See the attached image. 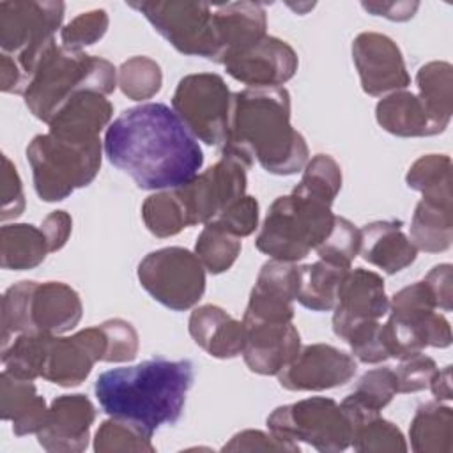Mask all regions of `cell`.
<instances>
[{"instance_id":"obj_17","label":"cell","mask_w":453,"mask_h":453,"mask_svg":"<svg viewBox=\"0 0 453 453\" xmlns=\"http://www.w3.org/2000/svg\"><path fill=\"white\" fill-rule=\"evenodd\" d=\"M356 370L357 363L350 354L327 343H311L299 349L278 373V380L288 391H324L347 384Z\"/></svg>"},{"instance_id":"obj_34","label":"cell","mask_w":453,"mask_h":453,"mask_svg":"<svg viewBox=\"0 0 453 453\" xmlns=\"http://www.w3.org/2000/svg\"><path fill=\"white\" fill-rule=\"evenodd\" d=\"M405 182L411 189L419 191L423 200L453 205L451 159L446 154H426L416 159L405 175Z\"/></svg>"},{"instance_id":"obj_47","label":"cell","mask_w":453,"mask_h":453,"mask_svg":"<svg viewBox=\"0 0 453 453\" xmlns=\"http://www.w3.org/2000/svg\"><path fill=\"white\" fill-rule=\"evenodd\" d=\"M212 221L239 239L248 237L258 226V202L255 196L244 195Z\"/></svg>"},{"instance_id":"obj_25","label":"cell","mask_w":453,"mask_h":453,"mask_svg":"<svg viewBox=\"0 0 453 453\" xmlns=\"http://www.w3.org/2000/svg\"><path fill=\"white\" fill-rule=\"evenodd\" d=\"M189 334L209 356L232 359L242 354L246 327L216 304H203L189 315Z\"/></svg>"},{"instance_id":"obj_35","label":"cell","mask_w":453,"mask_h":453,"mask_svg":"<svg viewBox=\"0 0 453 453\" xmlns=\"http://www.w3.org/2000/svg\"><path fill=\"white\" fill-rule=\"evenodd\" d=\"M152 434L143 426L122 419L113 418L103 421L94 435V451L96 453H154L156 448L150 442Z\"/></svg>"},{"instance_id":"obj_30","label":"cell","mask_w":453,"mask_h":453,"mask_svg":"<svg viewBox=\"0 0 453 453\" xmlns=\"http://www.w3.org/2000/svg\"><path fill=\"white\" fill-rule=\"evenodd\" d=\"M46 253H50V250L41 226L14 223L0 228V264L4 269H34L42 264Z\"/></svg>"},{"instance_id":"obj_11","label":"cell","mask_w":453,"mask_h":453,"mask_svg":"<svg viewBox=\"0 0 453 453\" xmlns=\"http://www.w3.org/2000/svg\"><path fill=\"white\" fill-rule=\"evenodd\" d=\"M177 51L189 57L219 60V44L214 30L212 7L189 0L129 2Z\"/></svg>"},{"instance_id":"obj_45","label":"cell","mask_w":453,"mask_h":453,"mask_svg":"<svg viewBox=\"0 0 453 453\" xmlns=\"http://www.w3.org/2000/svg\"><path fill=\"white\" fill-rule=\"evenodd\" d=\"M106 338L104 363H129L136 357L140 340L136 329L124 319H110L99 324Z\"/></svg>"},{"instance_id":"obj_32","label":"cell","mask_w":453,"mask_h":453,"mask_svg":"<svg viewBox=\"0 0 453 453\" xmlns=\"http://www.w3.org/2000/svg\"><path fill=\"white\" fill-rule=\"evenodd\" d=\"M349 269L326 260L297 267L296 301L311 311H331L336 303L338 287Z\"/></svg>"},{"instance_id":"obj_4","label":"cell","mask_w":453,"mask_h":453,"mask_svg":"<svg viewBox=\"0 0 453 453\" xmlns=\"http://www.w3.org/2000/svg\"><path fill=\"white\" fill-rule=\"evenodd\" d=\"M115 87L117 69L111 62L53 42L30 76L23 99L30 113L48 124L74 94L92 90L108 96Z\"/></svg>"},{"instance_id":"obj_51","label":"cell","mask_w":453,"mask_h":453,"mask_svg":"<svg viewBox=\"0 0 453 453\" xmlns=\"http://www.w3.org/2000/svg\"><path fill=\"white\" fill-rule=\"evenodd\" d=\"M41 230L46 237L50 253H53L65 246L73 230V219L65 211H53L42 219Z\"/></svg>"},{"instance_id":"obj_54","label":"cell","mask_w":453,"mask_h":453,"mask_svg":"<svg viewBox=\"0 0 453 453\" xmlns=\"http://www.w3.org/2000/svg\"><path fill=\"white\" fill-rule=\"evenodd\" d=\"M432 395L435 396L437 402H446L453 398V389H451V366H444L442 370H437L428 384Z\"/></svg>"},{"instance_id":"obj_24","label":"cell","mask_w":453,"mask_h":453,"mask_svg":"<svg viewBox=\"0 0 453 453\" xmlns=\"http://www.w3.org/2000/svg\"><path fill=\"white\" fill-rule=\"evenodd\" d=\"M212 19L219 44L218 64L226 57L251 48L267 35L265 9L257 2H230L216 5L212 9Z\"/></svg>"},{"instance_id":"obj_40","label":"cell","mask_w":453,"mask_h":453,"mask_svg":"<svg viewBox=\"0 0 453 453\" xmlns=\"http://www.w3.org/2000/svg\"><path fill=\"white\" fill-rule=\"evenodd\" d=\"M342 188V168L329 154H317L308 159L296 189L333 205Z\"/></svg>"},{"instance_id":"obj_19","label":"cell","mask_w":453,"mask_h":453,"mask_svg":"<svg viewBox=\"0 0 453 453\" xmlns=\"http://www.w3.org/2000/svg\"><path fill=\"white\" fill-rule=\"evenodd\" d=\"M221 65L248 88H267L287 83L296 74L299 58L288 42L265 35L251 48L226 57Z\"/></svg>"},{"instance_id":"obj_6","label":"cell","mask_w":453,"mask_h":453,"mask_svg":"<svg viewBox=\"0 0 453 453\" xmlns=\"http://www.w3.org/2000/svg\"><path fill=\"white\" fill-rule=\"evenodd\" d=\"M333 221L331 203L294 188L271 203L255 246L274 260L296 264L326 239Z\"/></svg>"},{"instance_id":"obj_31","label":"cell","mask_w":453,"mask_h":453,"mask_svg":"<svg viewBox=\"0 0 453 453\" xmlns=\"http://www.w3.org/2000/svg\"><path fill=\"white\" fill-rule=\"evenodd\" d=\"M409 241L416 250L441 253L453 241V205L419 200L409 226Z\"/></svg>"},{"instance_id":"obj_18","label":"cell","mask_w":453,"mask_h":453,"mask_svg":"<svg viewBox=\"0 0 453 453\" xmlns=\"http://www.w3.org/2000/svg\"><path fill=\"white\" fill-rule=\"evenodd\" d=\"M389 299L384 280L370 269H349L338 287L333 308V331L345 340L363 322L379 320L388 315Z\"/></svg>"},{"instance_id":"obj_3","label":"cell","mask_w":453,"mask_h":453,"mask_svg":"<svg viewBox=\"0 0 453 453\" xmlns=\"http://www.w3.org/2000/svg\"><path fill=\"white\" fill-rule=\"evenodd\" d=\"M193 380L189 359L152 357L103 372L94 393L108 416L133 421L154 434L159 426L179 421Z\"/></svg>"},{"instance_id":"obj_29","label":"cell","mask_w":453,"mask_h":453,"mask_svg":"<svg viewBox=\"0 0 453 453\" xmlns=\"http://www.w3.org/2000/svg\"><path fill=\"white\" fill-rule=\"evenodd\" d=\"M411 448L416 453L453 451V411L439 402H426L416 409L409 426Z\"/></svg>"},{"instance_id":"obj_53","label":"cell","mask_w":453,"mask_h":453,"mask_svg":"<svg viewBox=\"0 0 453 453\" xmlns=\"http://www.w3.org/2000/svg\"><path fill=\"white\" fill-rule=\"evenodd\" d=\"M0 88L7 94H19L23 96L27 88V78L19 69L18 62L11 57L2 53L0 55Z\"/></svg>"},{"instance_id":"obj_36","label":"cell","mask_w":453,"mask_h":453,"mask_svg":"<svg viewBox=\"0 0 453 453\" xmlns=\"http://www.w3.org/2000/svg\"><path fill=\"white\" fill-rule=\"evenodd\" d=\"M241 253V239L209 221L203 225L196 244L195 255L211 274H221L228 271Z\"/></svg>"},{"instance_id":"obj_46","label":"cell","mask_w":453,"mask_h":453,"mask_svg":"<svg viewBox=\"0 0 453 453\" xmlns=\"http://www.w3.org/2000/svg\"><path fill=\"white\" fill-rule=\"evenodd\" d=\"M393 372L396 375L398 393H416L428 388L434 373L437 372V365L430 356L419 350L402 357Z\"/></svg>"},{"instance_id":"obj_22","label":"cell","mask_w":453,"mask_h":453,"mask_svg":"<svg viewBox=\"0 0 453 453\" xmlns=\"http://www.w3.org/2000/svg\"><path fill=\"white\" fill-rule=\"evenodd\" d=\"M242 359L258 375H278L299 352L301 336L292 322H244Z\"/></svg>"},{"instance_id":"obj_14","label":"cell","mask_w":453,"mask_h":453,"mask_svg":"<svg viewBox=\"0 0 453 453\" xmlns=\"http://www.w3.org/2000/svg\"><path fill=\"white\" fill-rule=\"evenodd\" d=\"M248 170L237 157L221 154L218 163L173 189L184 207L188 225H205L244 196Z\"/></svg>"},{"instance_id":"obj_2","label":"cell","mask_w":453,"mask_h":453,"mask_svg":"<svg viewBox=\"0 0 453 453\" xmlns=\"http://www.w3.org/2000/svg\"><path fill=\"white\" fill-rule=\"evenodd\" d=\"M221 154L274 175H294L308 163V145L290 124V94L283 87L244 88L232 94Z\"/></svg>"},{"instance_id":"obj_21","label":"cell","mask_w":453,"mask_h":453,"mask_svg":"<svg viewBox=\"0 0 453 453\" xmlns=\"http://www.w3.org/2000/svg\"><path fill=\"white\" fill-rule=\"evenodd\" d=\"M297 294V265L267 260L257 276L244 311V322H292Z\"/></svg>"},{"instance_id":"obj_15","label":"cell","mask_w":453,"mask_h":453,"mask_svg":"<svg viewBox=\"0 0 453 453\" xmlns=\"http://www.w3.org/2000/svg\"><path fill=\"white\" fill-rule=\"evenodd\" d=\"M106 338L101 326L85 327L71 336L50 334L41 377L62 388L80 386L97 361H104Z\"/></svg>"},{"instance_id":"obj_27","label":"cell","mask_w":453,"mask_h":453,"mask_svg":"<svg viewBox=\"0 0 453 453\" xmlns=\"http://www.w3.org/2000/svg\"><path fill=\"white\" fill-rule=\"evenodd\" d=\"M0 416L12 423L14 435L37 434L48 416L46 400L37 393L34 380H25L2 372L0 375Z\"/></svg>"},{"instance_id":"obj_26","label":"cell","mask_w":453,"mask_h":453,"mask_svg":"<svg viewBox=\"0 0 453 453\" xmlns=\"http://www.w3.org/2000/svg\"><path fill=\"white\" fill-rule=\"evenodd\" d=\"M359 232V255L365 262L382 269L386 274H396L416 260L418 250L403 234L402 221L380 219L365 225Z\"/></svg>"},{"instance_id":"obj_48","label":"cell","mask_w":453,"mask_h":453,"mask_svg":"<svg viewBox=\"0 0 453 453\" xmlns=\"http://www.w3.org/2000/svg\"><path fill=\"white\" fill-rule=\"evenodd\" d=\"M223 451H299V444H290L276 439L271 432L242 430L235 434L223 448Z\"/></svg>"},{"instance_id":"obj_49","label":"cell","mask_w":453,"mask_h":453,"mask_svg":"<svg viewBox=\"0 0 453 453\" xmlns=\"http://www.w3.org/2000/svg\"><path fill=\"white\" fill-rule=\"evenodd\" d=\"M4 168H2V221H7L11 218H18L25 209V195L21 179L16 172V166L11 163L7 156L2 157Z\"/></svg>"},{"instance_id":"obj_28","label":"cell","mask_w":453,"mask_h":453,"mask_svg":"<svg viewBox=\"0 0 453 453\" xmlns=\"http://www.w3.org/2000/svg\"><path fill=\"white\" fill-rule=\"evenodd\" d=\"M375 119L384 131L402 138L442 133L428 115L421 99L409 90H398L382 97L375 106Z\"/></svg>"},{"instance_id":"obj_44","label":"cell","mask_w":453,"mask_h":453,"mask_svg":"<svg viewBox=\"0 0 453 453\" xmlns=\"http://www.w3.org/2000/svg\"><path fill=\"white\" fill-rule=\"evenodd\" d=\"M345 342L350 347L352 357L366 365H377L389 359L386 342H384V329L379 320L363 322L354 327Z\"/></svg>"},{"instance_id":"obj_7","label":"cell","mask_w":453,"mask_h":453,"mask_svg":"<svg viewBox=\"0 0 453 453\" xmlns=\"http://www.w3.org/2000/svg\"><path fill=\"white\" fill-rule=\"evenodd\" d=\"M101 140L80 143L37 134L27 147L35 193L44 202H60L80 188L88 186L101 168Z\"/></svg>"},{"instance_id":"obj_23","label":"cell","mask_w":453,"mask_h":453,"mask_svg":"<svg viewBox=\"0 0 453 453\" xmlns=\"http://www.w3.org/2000/svg\"><path fill=\"white\" fill-rule=\"evenodd\" d=\"M113 106L106 96L83 90L65 101L48 122L53 136L88 143L99 140V133L110 124Z\"/></svg>"},{"instance_id":"obj_33","label":"cell","mask_w":453,"mask_h":453,"mask_svg":"<svg viewBox=\"0 0 453 453\" xmlns=\"http://www.w3.org/2000/svg\"><path fill=\"white\" fill-rule=\"evenodd\" d=\"M418 97L432 120L444 131L453 115V67L448 62H428L416 74Z\"/></svg>"},{"instance_id":"obj_37","label":"cell","mask_w":453,"mask_h":453,"mask_svg":"<svg viewBox=\"0 0 453 453\" xmlns=\"http://www.w3.org/2000/svg\"><path fill=\"white\" fill-rule=\"evenodd\" d=\"M142 218L147 230L156 237L177 235L182 228L189 226L182 203L173 189L156 191L142 203Z\"/></svg>"},{"instance_id":"obj_12","label":"cell","mask_w":453,"mask_h":453,"mask_svg":"<svg viewBox=\"0 0 453 453\" xmlns=\"http://www.w3.org/2000/svg\"><path fill=\"white\" fill-rule=\"evenodd\" d=\"M138 281L154 301L173 311L193 308L205 292V267L180 246L150 251L138 264Z\"/></svg>"},{"instance_id":"obj_39","label":"cell","mask_w":453,"mask_h":453,"mask_svg":"<svg viewBox=\"0 0 453 453\" xmlns=\"http://www.w3.org/2000/svg\"><path fill=\"white\" fill-rule=\"evenodd\" d=\"M163 83L161 67L149 57H131L117 71V85L122 94L133 101L154 97Z\"/></svg>"},{"instance_id":"obj_9","label":"cell","mask_w":453,"mask_h":453,"mask_svg":"<svg viewBox=\"0 0 453 453\" xmlns=\"http://www.w3.org/2000/svg\"><path fill=\"white\" fill-rule=\"evenodd\" d=\"M64 11V2H0V48L18 62L27 85L42 53L55 42Z\"/></svg>"},{"instance_id":"obj_41","label":"cell","mask_w":453,"mask_h":453,"mask_svg":"<svg viewBox=\"0 0 453 453\" xmlns=\"http://www.w3.org/2000/svg\"><path fill=\"white\" fill-rule=\"evenodd\" d=\"M361 232L347 218L334 216L333 226L326 239L315 248L320 260L334 264L343 269H350L352 260L359 255Z\"/></svg>"},{"instance_id":"obj_20","label":"cell","mask_w":453,"mask_h":453,"mask_svg":"<svg viewBox=\"0 0 453 453\" xmlns=\"http://www.w3.org/2000/svg\"><path fill=\"white\" fill-rule=\"evenodd\" d=\"M94 419L96 407L85 395H60L48 407L37 441L50 453L85 451Z\"/></svg>"},{"instance_id":"obj_50","label":"cell","mask_w":453,"mask_h":453,"mask_svg":"<svg viewBox=\"0 0 453 453\" xmlns=\"http://www.w3.org/2000/svg\"><path fill=\"white\" fill-rule=\"evenodd\" d=\"M425 283L430 287L437 310L441 311H451L453 306V276H451V265L449 264H439L434 265L428 274L423 278Z\"/></svg>"},{"instance_id":"obj_13","label":"cell","mask_w":453,"mask_h":453,"mask_svg":"<svg viewBox=\"0 0 453 453\" xmlns=\"http://www.w3.org/2000/svg\"><path fill=\"white\" fill-rule=\"evenodd\" d=\"M232 92L214 73L184 76L172 97V110L188 131L207 145L221 147L228 129Z\"/></svg>"},{"instance_id":"obj_43","label":"cell","mask_w":453,"mask_h":453,"mask_svg":"<svg viewBox=\"0 0 453 453\" xmlns=\"http://www.w3.org/2000/svg\"><path fill=\"white\" fill-rule=\"evenodd\" d=\"M108 14L104 9H94L78 14L65 27L60 28V41L64 48L81 51L85 46L97 42L108 30Z\"/></svg>"},{"instance_id":"obj_38","label":"cell","mask_w":453,"mask_h":453,"mask_svg":"<svg viewBox=\"0 0 453 453\" xmlns=\"http://www.w3.org/2000/svg\"><path fill=\"white\" fill-rule=\"evenodd\" d=\"M350 446L359 453H403L407 442L402 430L380 414L366 418L352 426Z\"/></svg>"},{"instance_id":"obj_52","label":"cell","mask_w":453,"mask_h":453,"mask_svg":"<svg viewBox=\"0 0 453 453\" xmlns=\"http://www.w3.org/2000/svg\"><path fill=\"white\" fill-rule=\"evenodd\" d=\"M361 5L373 16H382L391 21H407L419 7L418 2H363Z\"/></svg>"},{"instance_id":"obj_8","label":"cell","mask_w":453,"mask_h":453,"mask_svg":"<svg viewBox=\"0 0 453 453\" xmlns=\"http://www.w3.org/2000/svg\"><path fill=\"white\" fill-rule=\"evenodd\" d=\"M389 317L382 324L389 357L402 359L425 347L451 345V327L437 311L435 297L425 280L398 290L389 301Z\"/></svg>"},{"instance_id":"obj_1","label":"cell","mask_w":453,"mask_h":453,"mask_svg":"<svg viewBox=\"0 0 453 453\" xmlns=\"http://www.w3.org/2000/svg\"><path fill=\"white\" fill-rule=\"evenodd\" d=\"M103 149L113 166L149 191L177 189L203 165L196 138L163 103L124 110L106 127Z\"/></svg>"},{"instance_id":"obj_10","label":"cell","mask_w":453,"mask_h":453,"mask_svg":"<svg viewBox=\"0 0 453 453\" xmlns=\"http://www.w3.org/2000/svg\"><path fill=\"white\" fill-rule=\"evenodd\" d=\"M269 432L290 444L306 442L322 453H338L350 446V423L340 403L311 396L280 405L267 416Z\"/></svg>"},{"instance_id":"obj_16","label":"cell","mask_w":453,"mask_h":453,"mask_svg":"<svg viewBox=\"0 0 453 453\" xmlns=\"http://www.w3.org/2000/svg\"><path fill=\"white\" fill-rule=\"evenodd\" d=\"M352 60L361 88L368 96H388L411 85L403 57L396 42L377 32H363L352 42Z\"/></svg>"},{"instance_id":"obj_5","label":"cell","mask_w":453,"mask_h":453,"mask_svg":"<svg viewBox=\"0 0 453 453\" xmlns=\"http://www.w3.org/2000/svg\"><path fill=\"white\" fill-rule=\"evenodd\" d=\"M81 315V299L69 285L62 281H18L2 296L0 347L27 333L64 334L78 326Z\"/></svg>"},{"instance_id":"obj_42","label":"cell","mask_w":453,"mask_h":453,"mask_svg":"<svg viewBox=\"0 0 453 453\" xmlns=\"http://www.w3.org/2000/svg\"><path fill=\"white\" fill-rule=\"evenodd\" d=\"M396 393L398 386L395 372L391 368H373L357 380L345 398L372 412H380Z\"/></svg>"}]
</instances>
